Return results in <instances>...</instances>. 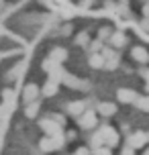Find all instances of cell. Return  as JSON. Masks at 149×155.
Here are the masks:
<instances>
[{
    "label": "cell",
    "mask_w": 149,
    "mask_h": 155,
    "mask_svg": "<svg viewBox=\"0 0 149 155\" xmlns=\"http://www.w3.org/2000/svg\"><path fill=\"white\" fill-rule=\"evenodd\" d=\"M90 49H92V51H98V49H102V41H100V39H96L94 43H92V47H90Z\"/></svg>",
    "instance_id": "d6986e66"
},
{
    "label": "cell",
    "mask_w": 149,
    "mask_h": 155,
    "mask_svg": "<svg viewBox=\"0 0 149 155\" xmlns=\"http://www.w3.org/2000/svg\"><path fill=\"white\" fill-rule=\"evenodd\" d=\"M41 127H43V131L49 133V137H57V135H61V127L57 123H51V120H43L41 123Z\"/></svg>",
    "instance_id": "277c9868"
},
{
    "label": "cell",
    "mask_w": 149,
    "mask_h": 155,
    "mask_svg": "<svg viewBox=\"0 0 149 155\" xmlns=\"http://www.w3.org/2000/svg\"><path fill=\"white\" fill-rule=\"evenodd\" d=\"M117 98L121 102H135L137 100V94H135L133 90H129V88H123V90L117 92Z\"/></svg>",
    "instance_id": "8992f818"
},
{
    "label": "cell",
    "mask_w": 149,
    "mask_h": 155,
    "mask_svg": "<svg viewBox=\"0 0 149 155\" xmlns=\"http://www.w3.org/2000/svg\"><path fill=\"white\" fill-rule=\"evenodd\" d=\"M37 112H39V104H37V102H31V104H29V108L25 110V114L29 116V118L37 116Z\"/></svg>",
    "instance_id": "4fadbf2b"
},
{
    "label": "cell",
    "mask_w": 149,
    "mask_h": 155,
    "mask_svg": "<svg viewBox=\"0 0 149 155\" xmlns=\"http://www.w3.org/2000/svg\"><path fill=\"white\" fill-rule=\"evenodd\" d=\"M100 145H104V141H102V135H100V133H96V135H94V137H92V147H100Z\"/></svg>",
    "instance_id": "2e32d148"
},
{
    "label": "cell",
    "mask_w": 149,
    "mask_h": 155,
    "mask_svg": "<svg viewBox=\"0 0 149 155\" xmlns=\"http://www.w3.org/2000/svg\"><path fill=\"white\" fill-rule=\"evenodd\" d=\"M135 104H137V108H139V110H143V112H149V98H139V96H137Z\"/></svg>",
    "instance_id": "7c38bea8"
},
{
    "label": "cell",
    "mask_w": 149,
    "mask_h": 155,
    "mask_svg": "<svg viewBox=\"0 0 149 155\" xmlns=\"http://www.w3.org/2000/svg\"><path fill=\"white\" fill-rule=\"evenodd\" d=\"M68 114H71V116H80L84 110H86V106H84V102H71V104H68Z\"/></svg>",
    "instance_id": "ba28073f"
},
{
    "label": "cell",
    "mask_w": 149,
    "mask_h": 155,
    "mask_svg": "<svg viewBox=\"0 0 149 155\" xmlns=\"http://www.w3.org/2000/svg\"><path fill=\"white\" fill-rule=\"evenodd\" d=\"M55 92H57V84H53V82H49V84L45 86V90H43L45 96H53Z\"/></svg>",
    "instance_id": "5bb4252c"
},
{
    "label": "cell",
    "mask_w": 149,
    "mask_h": 155,
    "mask_svg": "<svg viewBox=\"0 0 149 155\" xmlns=\"http://www.w3.org/2000/svg\"><path fill=\"white\" fill-rule=\"evenodd\" d=\"M125 155H133V147H125Z\"/></svg>",
    "instance_id": "ffe728a7"
},
{
    "label": "cell",
    "mask_w": 149,
    "mask_h": 155,
    "mask_svg": "<svg viewBox=\"0 0 149 155\" xmlns=\"http://www.w3.org/2000/svg\"><path fill=\"white\" fill-rule=\"evenodd\" d=\"M98 112H100L102 116H112L117 112V106H114L112 102H102V104H98Z\"/></svg>",
    "instance_id": "9c48e42d"
},
{
    "label": "cell",
    "mask_w": 149,
    "mask_h": 155,
    "mask_svg": "<svg viewBox=\"0 0 149 155\" xmlns=\"http://www.w3.org/2000/svg\"><path fill=\"white\" fill-rule=\"evenodd\" d=\"M100 135H102V141L106 143V147H114L118 143V135L114 129H110V127H104V129H100Z\"/></svg>",
    "instance_id": "7a4b0ae2"
},
{
    "label": "cell",
    "mask_w": 149,
    "mask_h": 155,
    "mask_svg": "<svg viewBox=\"0 0 149 155\" xmlns=\"http://www.w3.org/2000/svg\"><path fill=\"white\" fill-rule=\"evenodd\" d=\"M37 96H39L37 86H29V88H27V92H25V100H27V102H33Z\"/></svg>",
    "instance_id": "30bf717a"
},
{
    "label": "cell",
    "mask_w": 149,
    "mask_h": 155,
    "mask_svg": "<svg viewBox=\"0 0 149 155\" xmlns=\"http://www.w3.org/2000/svg\"><path fill=\"white\" fill-rule=\"evenodd\" d=\"M98 37H100V41H102V39H108L110 37V29H108V27H102L100 31H98Z\"/></svg>",
    "instance_id": "ac0fdd59"
},
{
    "label": "cell",
    "mask_w": 149,
    "mask_h": 155,
    "mask_svg": "<svg viewBox=\"0 0 149 155\" xmlns=\"http://www.w3.org/2000/svg\"><path fill=\"white\" fill-rule=\"evenodd\" d=\"M65 137H68V139H74V137H76V133L70 131V133H65Z\"/></svg>",
    "instance_id": "44dd1931"
},
{
    "label": "cell",
    "mask_w": 149,
    "mask_h": 155,
    "mask_svg": "<svg viewBox=\"0 0 149 155\" xmlns=\"http://www.w3.org/2000/svg\"><path fill=\"white\" fill-rule=\"evenodd\" d=\"M108 41H110V47H114V49H121V47H125L127 37L123 35V33H110Z\"/></svg>",
    "instance_id": "5b68a950"
},
{
    "label": "cell",
    "mask_w": 149,
    "mask_h": 155,
    "mask_svg": "<svg viewBox=\"0 0 149 155\" xmlns=\"http://www.w3.org/2000/svg\"><path fill=\"white\" fill-rule=\"evenodd\" d=\"M78 123H80V129H94L96 127V112L94 110H84L78 116Z\"/></svg>",
    "instance_id": "6da1fadb"
},
{
    "label": "cell",
    "mask_w": 149,
    "mask_h": 155,
    "mask_svg": "<svg viewBox=\"0 0 149 155\" xmlns=\"http://www.w3.org/2000/svg\"><path fill=\"white\" fill-rule=\"evenodd\" d=\"M86 153H88L86 149H80V151H78V153H76V155H86Z\"/></svg>",
    "instance_id": "7402d4cb"
},
{
    "label": "cell",
    "mask_w": 149,
    "mask_h": 155,
    "mask_svg": "<svg viewBox=\"0 0 149 155\" xmlns=\"http://www.w3.org/2000/svg\"><path fill=\"white\" fill-rule=\"evenodd\" d=\"M90 65H92V68H104V57H102L100 53L90 55Z\"/></svg>",
    "instance_id": "8fae6325"
},
{
    "label": "cell",
    "mask_w": 149,
    "mask_h": 155,
    "mask_svg": "<svg viewBox=\"0 0 149 155\" xmlns=\"http://www.w3.org/2000/svg\"><path fill=\"white\" fill-rule=\"evenodd\" d=\"M133 59L135 61H139V63H147L149 61V53L143 49V47H133Z\"/></svg>",
    "instance_id": "52a82bcc"
},
{
    "label": "cell",
    "mask_w": 149,
    "mask_h": 155,
    "mask_svg": "<svg viewBox=\"0 0 149 155\" xmlns=\"http://www.w3.org/2000/svg\"><path fill=\"white\" fill-rule=\"evenodd\" d=\"M76 43L78 45H88V35L86 33H80L78 37H76Z\"/></svg>",
    "instance_id": "e0dca14e"
},
{
    "label": "cell",
    "mask_w": 149,
    "mask_h": 155,
    "mask_svg": "<svg viewBox=\"0 0 149 155\" xmlns=\"http://www.w3.org/2000/svg\"><path fill=\"white\" fill-rule=\"evenodd\" d=\"M147 143V135L145 133H133L131 137H129V147H143Z\"/></svg>",
    "instance_id": "3957f363"
},
{
    "label": "cell",
    "mask_w": 149,
    "mask_h": 155,
    "mask_svg": "<svg viewBox=\"0 0 149 155\" xmlns=\"http://www.w3.org/2000/svg\"><path fill=\"white\" fill-rule=\"evenodd\" d=\"M94 155H112V151H110V147H104V145H100V147L94 149Z\"/></svg>",
    "instance_id": "9a60e30c"
}]
</instances>
